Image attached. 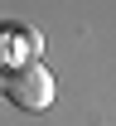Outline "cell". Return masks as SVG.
<instances>
[{"instance_id":"2","label":"cell","mask_w":116,"mask_h":126,"mask_svg":"<svg viewBox=\"0 0 116 126\" xmlns=\"http://www.w3.org/2000/svg\"><path fill=\"white\" fill-rule=\"evenodd\" d=\"M0 92H5V73H0Z\"/></svg>"},{"instance_id":"1","label":"cell","mask_w":116,"mask_h":126,"mask_svg":"<svg viewBox=\"0 0 116 126\" xmlns=\"http://www.w3.org/2000/svg\"><path fill=\"white\" fill-rule=\"evenodd\" d=\"M5 97L19 111H49L58 97V82L44 63H15V68H5Z\"/></svg>"}]
</instances>
